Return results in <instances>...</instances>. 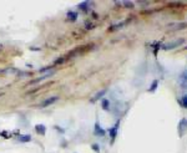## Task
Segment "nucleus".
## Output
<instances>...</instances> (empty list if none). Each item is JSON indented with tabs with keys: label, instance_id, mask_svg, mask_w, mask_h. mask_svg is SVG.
Segmentation results:
<instances>
[{
	"label": "nucleus",
	"instance_id": "obj_1",
	"mask_svg": "<svg viewBox=\"0 0 187 153\" xmlns=\"http://www.w3.org/2000/svg\"><path fill=\"white\" fill-rule=\"evenodd\" d=\"M183 42H185L183 39H178V40H176V41H172V42H168V44L163 45L162 49H163V50H172V49H175V47H178V46L182 45Z\"/></svg>",
	"mask_w": 187,
	"mask_h": 153
},
{
	"label": "nucleus",
	"instance_id": "obj_2",
	"mask_svg": "<svg viewBox=\"0 0 187 153\" xmlns=\"http://www.w3.org/2000/svg\"><path fill=\"white\" fill-rule=\"evenodd\" d=\"M59 100V97L57 96H52V97H49V98H46L43 103H41V108H45V107H49V106H51L52 103H55L56 101Z\"/></svg>",
	"mask_w": 187,
	"mask_h": 153
},
{
	"label": "nucleus",
	"instance_id": "obj_3",
	"mask_svg": "<svg viewBox=\"0 0 187 153\" xmlns=\"http://www.w3.org/2000/svg\"><path fill=\"white\" fill-rule=\"evenodd\" d=\"M187 129V120L186 118H182L178 123V134L180 136H183L185 131Z\"/></svg>",
	"mask_w": 187,
	"mask_h": 153
},
{
	"label": "nucleus",
	"instance_id": "obj_4",
	"mask_svg": "<svg viewBox=\"0 0 187 153\" xmlns=\"http://www.w3.org/2000/svg\"><path fill=\"white\" fill-rule=\"evenodd\" d=\"M117 129H119V122L114 126V127H111L110 129H109V133H110V137L112 138V139H115L116 138V136H117Z\"/></svg>",
	"mask_w": 187,
	"mask_h": 153
},
{
	"label": "nucleus",
	"instance_id": "obj_5",
	"mask_svg": "<svg viewBox=\"0 0 187 153\" xmlns=\"http://www.w3.org/2000/svg\"><path fill=\"white\" fill-rule=\"evenodd\" d=\"M180 84L183 86V89H187V71H185L180 76Z\"/></svg>",
	"mask_w": 187,
	"mask_h": 153
},
{
	"label": "nucleus",
	"instance_id": "obj_6",
	"mask_svg": "<svg viewBox=\"0 0 187 153\" xmlns=\"http://www.w3.org/2000/svg\"><path fill=\"white\" fill-rule=\"evenodd\" d=\"M35 131H36V133H39V134H41V136H45V134H46V127H45L44 125H36V126H35Z\"/></svg>",
	"mask_w": 187,
	"mask_h": 153
},
{
	"label": "nucleus",
	"instance_id": "obj_7",
	"mask_svg": "<svg viewBox=\"0 0 187 153\" xmlns=\"http://www.w3.org/2000/svg\"><path fill=\"white\" fill-rule=\"evenodd\" d=\"M54 75V71H50L49 73H46V75H44V76H41L40 79H36V80H33L31 81V84H38V82H40V81H44V80H46V79H49L50 76H52Z\"/></svg>",
	"mask_w": 187,
	"mask_h": 153
},
{
	"label": "nucleus",
	"instance_id": "obj_8",
	"mask_svg": "<svg viewBox=\"0 0 187 153\" xmlns=\"http://www.w3.org/2000/svg\"><path fill=\"white\" fill-rule=\"evenodd\" d=\"M19 142L21 143H28V142H31V136L29 134H23V136H19Z\"/></svg>",
	"mask_w": 187,
	"mask_h": 153
},
{
	"label": "nucleus",
	"instance_id": "obj_9",
	"mask_svg": "<svg viewBox=\"0 0 187 153\" xmlns=\"http://www.w3.org/2000/svg\"><path fill=\"white\" fill-rule=\"evenodd\" d=\"M106 92H107V90H106V89H105V90H101L100 92H98V94L95 95V97H94V98L91 100V102H95V101L100 100V98H101V97H103V96H104V95H105Z\"/></svg>",
	"mask_w": 187,
	"mask_h": 153
},
{
	"label": "nucleus",
	"instance_id": "obj_10",
	"mask_svg": "<svg viewBox=\"0 0 187 153\" xmlns=\"http://www.w3.org/2000/svg\"><path fill=\"white\" fill-rule=\"evenodd\" d=\"M66 16H67V20H69V21H76V19H77V13H76V11H69Z\"/></svg>",
	"mask_w": 187,
	"mask_h": 153
},
{
	"label": "nucleus",
	"instance_id": "obj_11",
	"mask_svg": "<svg viewBox=\"0 0 187 153\" xmlns=\"http://www.w3.org/2000/svg\"><path fill=\"white\" fill-rule=\"evenodd\" d=\"M95 134H98V136H104L105 134V131L99 126V123H96L95 125V132H94Z\"/></svg>",
	"mask_w": 187,
	"mask_h": 153
},
{
	"label": "nucleus",
	"instance_id": "obj_12",
	"mask_svg": "<svg viewBox=\"0 0 187 153\" xmlns=\"http://www.w3.org/2000/svg\"><path fill=\"white\" fill-rule=\"evenodd\" d=\"M79 9L80 10H82V11H89V3L87 2H84V3H81V4H79Z\"/></svg>",
	"mask_w": 187,
	"mask_h": 153
},
{
	"label": "nucleus",
	"instance_id": "obj_13",
	"mask_svg": "<svg viewBox=\"0 0 187 153\" xmlns=\"http://www.w3.org/2000/svg\"><path fill=\"white\" fill-rule=\"evenodd\" d=\"M157 86H158V81H157V80H153L151 87L148 89V92H155V91L157 90Z\"/></svg>",
	"mask_w": 187,
	"mask_h": 153
},
{
	"label": "nucleus",
	"instance_id": "obj_14",
	"mask_svg": "<svg viewBox=\"0 0 187 153\" xmlns=\"http://www.w3.org/2000/svg\"><path fill=\"white\" fill-rule=\"evenodd\" d=\"M178 103L182 106V107H185V108H187V95H185L181 100H178Z\"/></svg>",
	"mask_w": 187,
	"mask_h": 153
},
{
	"label": "nucleus",
	"instance_id": "obj_15",
	"mask_svg": "<svg viewBox=\"0 0 187 153\" xmlns=\"http://www.w3.org/2000/svg\"><path fill=\"white\" fill-rule=\"evenodd\" d=\"M101 103H103V108L107 111V110H109V107H110V101H109V100H106V98H104Z\"/></svg>",
	"mask_w": 187,
	"mask_h": 153
},
{
	"label": "nucleus",
	"instance_id": "obj_16",
	"mask_svg": "<svg viewBox=\"0 0 187 153\" xmlns=\"http://www.w3.org/2000/svg\"><path fill=\"white\" fill-rule=\"evenodd\" d=\"M122 5L126 7V8H129V9H132V8H134V3H132V2H122Z\"/></svg>",
	"mask_w": 187,
	"mask_h": 153
},
{
	"label": "nucleus",
	"instance_id": "obj_17",
	"mask_svg": "<svg viewBox=\"0 0 187 153\" xmlns=\"http://www.w3.org/2000/svg\"><path fill=\"white\" fill-rule=\"evenodd\" d=\"M175 26H176V28H175L176 30H178V29H185V28L187 26V23H180V24H176Z\"/></svg>",
	"mask_w": 187,
	"mask_h": 153
},
{
	"label": "nucleus",
	"instance_id": "obj_18",
	"mask_svg": "<svg viewBox=\"0 0 187 153\" xmlns=\"http://www.w3.org/2000/svg\"><path fill=\"white\" fill-rule=\"evenodd\" d=\"M124 25V23H121V24H117V25H114V26H111V28H109V31H114V30H117V29H121V26Z\"/></svg>",
	"mask_w": 187,
	"mask_h": 153
},
{
	"label": "nucleus",
	"instance_id": "obj_19",
	"mask_svg": "<svg viewBox=\"0 0 187 153\" xmlns=\"http://www.w3.org/2000/svg\"><path fill=\"white\" fill-rule=\"evenodd\" d=\"M92 149L95 151L96 153H100V147H99V144H92Z\"/></svg>",
	"mask_w": 187,
	"mask_h": 153
},
{
	"label": "nucleus",
	"instance_id": "obj_20",
	"mask_svg": "<svg viewBox=\"0 0 187 153\" xmlns=\"http://www.w3.org/2000/svg\"><path fill=\"white\" fill-rule=\"evenodd\" d=\"M51 68H52L51 66H46V67H44V68H40L39 72H45V71H49V70H51Z\"/></svg>",
	"mask_w": 187,
	"mask_h": 153
},
{
	"label": "nucleus",
	"instance_id": "obj_21",
	"mask_svg": "<svg viewBox=\"0 0 187 153\" xmlns=\"http://www.w3.org/2000/svg\"><path fill=\"white\" fill-rule=\"evenodd\" d=\"M29 72H24V71H18V76H29Z\"/></svg>",
	"mask_w": 187,
	"mask_h": 153
},
{
	"label": "nucleus",
	"instance_id": "obj_22",
	"mask_svg": "<svg viewBox=\"0 0 187 153\" xmlns=\"http://www.w3.org/2000/svg\"><path fill=\"white\" fill-rule=\"evenodd\" d=\"M65 61V59H57L56 61H55V65H57V63H62Z\"/></svg>",
	"mask_w": 187,
	"mask_h": 153
},
{
	"label": "nucleus",
	"instance_id": "obj_23",
	"mask_svg": "<svg viewBox=\"0 0 187 153\" xmlns=\"http://www.w3.org/2000/svg\"><path fill=\"white\" fill-rule=\"evenodd\" d=\"M92 26H94L92 24H89V23H86V29H89V30H90V29H94Z\"/></svg>",
	"mask_w": 187,
	"mask_h": 153
},
{
	"label": "nucleus",
	"instance_id": "obj_24",
	"mask_svg": "<svg viewBox=\"0 0 187 153\" xmlns=\"http://www.w3.org/2000/svg\"><path fill=\"white\" fill-rule=\"evenodd\" d=\"M30 50H31V51H40L39 47H30Z\"/></svg>",
	"mask_w": 187,
	"mask_h": 153
},
{
	"label": "nucleus",
	"instance_id": "obj_25",
	"mask_svg": "<svg viewBox=\"0 0 187 153\" xmlns=\"http://www.w3.org/2000/svg\"><path fill=\"white\" fill-rule=\"evenodd\" d=\"M8 70H0V73H4V72H7Z\"/></svg>",
	"mask_w": 187,
	"mask_h": 153
},
{
	"label": "nucleus",
	"instance_id": "obj_26",
	"mask_svg": "<svg viewBox=\"0 0 187 153\" xmlns=\"http://www.w3.org/2000/svg\"><path fill=\"white\" fill-rule=\"evenodd\" d=\"M2 96H3V95H0V97H2Z\"/></svg>",
	"mask_w": 187,
	"mask_h": 153
}]
</instances>
